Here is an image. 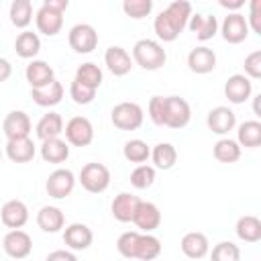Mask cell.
Returning a JSON list of instances; mask_svg holds the SVG:
<instances>
[{"label":"cell","instance_id":"7dc6e473","mask_svg":"<svg viewBox=\"0 0 261 261\" xmlns=\"http://www.w3.org/2000/svg\"><path fill=\"white\" fill-rule=\"evenodd\" d=\"M45 261H77V257L71 253V251H65V249H57V251H51L47 255Z\"/></svg>","mask_w":261,"mask_h":261},{"label":"cell","instance_id":"816d5d0a","mask_svg":"<svg viewBox=\"0 0 261 261\" xmlns=\"http://www.w3.org/2000/svg\"><path fill=\"white\" fill-rule=\"evenodd\" d=\"M0 161H2V149H0Z\"/></svg>","mask_w":261,"mask_h":261},{"label":"cell","instance_id":"7c38bea8","mask_svg":"<svg viewBox=\"0 0 261 261\" xmlns=\"http://www.w3.org/2000/svg\"><path fill=\"white\" fill-rule=\"evenodd\" d=\"M206 124L214 135H228L237 126V114L228 106H216L208 112Z\"/></svg>","mask_w":261,"mask_h":261},{"label":"cell","instance_id":"d4e9b609","mask_svg":"<svg viewBox=\"0 0 261 261\" xmlns=\"http://www.w3.org/2000/svg\"><path fill=\"white\" fill-rule=\"evenodd\" d=\"M37 224L43 232H59L65 226V216L57 206H43L37 212Z\"/></svg>","mask_w":261,"mask_h":261},{"label":"cell","instance_id":"44dd1931","mask_svg":"<svg viewBox=\"0 0 261 261\" xmlns=\"http://www.w3.org/2000/svg\"><path fill=\"white\" fill-rule=\"evenodd\" d=\"M24 75H27V82L31 84V90L33 88H43V86H47V84H51L55 80L53 67L43 59H33L27 65Z\"/></svg>","mask_w":261,"mask_h":261},{"label":"cell","instance_id":"83f0119b","mask_svg":"<svg viewBox=\"0 0 261 261\" xmlns=\"http://www.w3.org/2000/svg\"><path fill=\"white\" fill-rule=\"evenodd\" d=\"M234 232L245 243H257V241H261V220L253 214H245L237 220Z\"/></svg>","mask_w":261,"mask_h":261},{"label":"cell","instance_id":"7a4b0ae2","mask_svg":"<svg viewBox=\"0 0 261 261\" xmlns=\"http://www.w3.org/2000/svg\"><path fill=\"white\" fill-rule=\"evenodd\" d=\"M80 184L90 194H102L110 186V169L104 163H86L80 171Z\"/></svg>","mask_w":261,"mask_h":261},{"label":"cell","instance_id":"9a60e30c","mask_svg":"<svg viewBox=\"0 0 261 261\" xmlns=\"http://www.w3.org/2000/svg\"><path fill=\"white\" fill-rule=\"evenodd\" d=\"M104 63H106L108 71L112 75H116V77H122V75H126L133 69V57L128 55L126 49H122L118 45H112V47L106 49Z\"/></svg>","mask_w":261,"mask_h":261},{"label":"cell","instance_id":"b9f144b4","mask_svg":"<svg viewBox=\"0 0 261 261\" xmlns=\"http://www.w3.org/2000/svg\"><path fill=\"white\" fill-rule=\"evenodd\" d=\"M122 10H124L126 16L139 20V18H145L153 10V2L151 0H124Z\"/></svg>","mask_w":261,"mask_h":261},{"label":"cell","instance_id":"4dcf8cb0","mask_svg":"<svg viewBox=\"0 0 261 261\" xmlns=\"http://www.w3.org/2000/svg\"><path fill=\"white\" fill-rule=\"evenodd\" d=\"M14 49H16V55L22 57V59H33L39 51H41V39L37 33L33 31H22L16 41H14Z\"/></svg>","mask_w":261,"mask_h":261},{"label":"cell","instance_id":"4fadbf2b","mask_svg":"<svg viewBox=\"0 0 261 261\" xmlns=\"http://www.w3.org/2000/svg\"><path fill=\"white\" fill-rule=\"evenodd\" d=\"M133 222L141 232H153L161 224V212L153 202L141 200L137 206V212L133 216Z\"/></svg>","mask_w":261,"mask_h":261},{"label":"cell","instance_id":"ffe728a7","mask_svg":"<svg viewBox=\"0 0 261 261\" xmlns=\"http://www.w3.org/2000/svg\"><path fill=\"white\" fill-rule=\"evenodd\" d=\"M181 253L190 259H202L208 255L210 251V243H208V237L204 232H198V230H192V232H186L181 237Z\"/></svg>","mask_w":261,"mask_h":261},{"label":"cell","instance_id":"bcb514c9","mask_svg":"<svg viewBox=\"0 0 261 261\" xmlns=\"http://www.w3.org/2000/svg\"><path fill=\"white\" fill-rule=\"evenodd\" d=\"M249 29H253L257 35H261V0H253L251 2V14L247 20Z\"/></svg>","mask_w":261,"mask_h":261},{"label":"cell","instance_id":"8fae6325","mask_svg":"<svg viewBox=\"0 0 261 261\" xmlns=\"http://www.w3.org/2000/svg\"><path fill=\"white\" fill-rule=\"evenodd\" d=\"M0 222L10 230L22 228L29 222V208L22 200H8L0 208Z\"/></svg>","mask_w":261,"mask_h":261},{"label":"cell","instance_id":"f546056e","mask_svg":"<svg viewBox=\"0 0 261 261\" xmlns=\"http://www.w3.org/2000/svg\"><path fill=\"white\" fill-rule=\"evenodd\" d=\"M153 31H155V35H157L163 43L175 41V39L179 37V33H181V29L173 22V18H171L165 10H161V12L155 16V20H153Z\"/></svg>","mask_w":261,"mask_h":261},{"label":"cell","instance_id":"ee69618b","mask_svg":"<svg viewBox=\"0 0 261 261\" xmlns=\"http://www.w3.org/2000/svg\"><path fill=\"white\" fill-rule=\"evenodd\" d=\"M147 112H149V118L153 124L157 126H163V120H165V98L163 96H153L147 104Z\"/></svg>","mask_w":261,"mask_h":261},{"label":"cell","instance_id":"60d3db41","mask_svg":"<svg viewBox=\"0 0 261 261\" xmlns=\"http://www.w3.org/2000/svg\"><path fill=\"white\" fill-rule=\"evenodd\" d=\"M210 261H241V249L230 241H220L210 253Z\"/></svg>","mask_w":261,"mask_h":261},{"label":"cell","instance_id":"8992f818","mask_svg":"<svg viewBox=\"0 0 261 261\" xmlns=\"http://www.w3.org/2000/svg\"><path fill=\"white\" fill-rule=\"evenodd\" d=\"M192 118L190 104L179 96H165V120L163 124L169 128H184Z\"/></svg>","mask_w":261,"mask_h":261},{"label":"cell","instance_id":"8d00e7d4","mask_svg":"<svg viewBox=\"0 0 261 261\" xmlns=\"http://www.w3.org/2000/svg\"><path fill=\"white\" fill-rule=\"evenodd\" d=\"M33 20V4L31 0H14L10 4V22L16 29H27Z\"/></svg>","mask_w":261,"mask_h":261},{"label":"cell","instance_id":"5bb4252c","mask_svg":"<svg viewBox=\"0 0 261 261\" xmlns=\"http://www.w3.org/2000/svg\"><path fill=\"white\" fill-rule=\"evenodd\" d=\"M94 241L92 228L84 222H71L69 226H65L63 230V243L71 249V251H86Z\"/></svg>","mask_w":261,"mask_h":261},{"label":"cell","instance_id":"ba28073f","mask_svg":"<svg viewBox=\"0 0 261 261\" xmlns=\"http://www.w3.org/2000/svg\"><path fill=\"white\" fill-rule=\"evenodd\" d=\"M2 249L8 257L12 259H24L31 255L33 251V239L29 232H24L22 228L16 230H8L2 239Z\"/></svg>","mask_w":261,"mask_h":261},{"label":"cell","instance_id":"ab89813d","mask_svg":"<svg viewBox=\"0 0 261 261\" xmlns=\"http://www.w3.org/2000/svg\"><path fill=\"white\" fill-rule=\"evenodd\" d=\"M155 181V167L153 165H137L130 173V186L137 190H147Z\"/></svg>","mask_w":261,"mask_h":261},{"label":"cell","instance_id":"484cf974","mask_svg":"<svg viewBox=\"0 0 261 261\" xmlns=\"http://www.w3.org/2000/svg\"><path fill=\"white\" fill-rule=\"evenodd\" d=\"M63 118L59 112H47L41 116V120L37 122L35 126V133L41 141H47V139H55L63 133Z\"/></svg>","mask_w":261,"mask_h":261},{"label":"cell","instance_id":"f1b7e54d","mask_svg":"<svg viewBox=\"0 0 261 261\" xmlns=\"http://www.w3.org/2000/svg\"><path fill=\"white\" fill-rule=\"evenodd\" d=\"M237 143L247 149H255L261 145V122L259 120H245L239 124Z\"/></svg>","mask_w":261,"mask_h":261},{"label":"cell","instance_id":"1f68e13d","mask_svg":"<svg viewBox=\"0 0 261 261\" xmlns=\"http://www.w3.org/2000/svg\"><path fill=\"white\" fill-rule=\"evenodd\" d=\"M212 153L220 163H234L241 159V145L234 139H218L212 147Z\"/></svg>","mask_w":261,"mask_h":261},{"label":"cell","instance_id":"836d02e7","mask_svg":"<svg viewBox=\"0 0 261 261\" xmlns=\"http://www.w3.org/2000/svg\"><path fill=\"white\" fill-rule=\"evenodd\" d=\"M73 80H77L80 84H84V86H88V88L98 90V88L102 86V82H104V73H102V69H100L96 63L88 61V63H82V65L75 69V77H73Z\"/></svg>","mask_w":261,"mask_h":261},{"label":"cell","instance_id":"f907efd6","mask_svg":"<svg viewBox=\"0 0 261 261\" xmlns=\"http://www.w3.org/2000/svg\"><path fill=\"white\" fill-rule=\"evenodd\" d=\"M218 4H220L222 8H226V10H239L245 2H243V0H220Z\"/></svg>","mask_w":261,"mask_h":261},{"label":"cell","instance_id":"cb8c5ba5","mask_svg":"<svg viewBox=\"0 0 261 261\" xmlns=\"http://www.w3.org/2000/svg\"><path fill=\"white\" fill-rule=\"evenodd\" d=\"M31 98H33V102L37 106H43V108L55 106L63 98V86H61V82L53 80L51 84H47L43 88H33L31 90Z\"/></svg>","mask_w":261,"mask_h":261},{"label":"cell","instance_id":"3957f363","mask_svg":"<svg viewBox=\"0 0 261 261\" xmlns=\"http://www.w3.org/2000/svg\"><path fill=\"white\" fill-rule=\"evenodd\" d=\"M112 124L120 130H137L143 124V108L137 102H118L110 112Z\"/></svg>","mask_w":261,"mask_h":261},{"label":"cell","instance_id":"2e32d148","mask_svg":"<svg viewBox=\"0 0 261 261\" xmlns=\"http://www.w3.org/2000/svg\"><path fill=\"white\" fill-rule=\"evenodd\" d=\"M253 94V84L245 73H234L224 84V96L232 104H243Z\"/></svg>","mask_w":261,"mask_h":261},{"label":"cell","instance_id":"e0dca14e","mask_svg":"<svg viewBox=\"0 0 261 261\" xmlns=\"http://www.w3.org/2000/svg\"><path fill=\"white\" fill-rule=\"evenodd\" d=\"M139 202H141L139 196H135L130 192H120L114 196V200L110 204V212L118 222H133Z\"/></svg>","mask_w":261,"mask_h":261},{"label":"cell","instance_id":"74e56055","mask_svg":"<svg viewBox=\"0 0 261 261\" xmlns=\"http://www.w3.org/2000/svg\"><path fill=\"white\" fill-rule=\"evenodd\" d=\"M139 239L141 232L139 230H126L118 237L116 241V249L124 259H137V249H139Z\"/></svg>","mask_w":261,"mask_h":261},{"label":"cell","instance_id":"f6af8a7d","mask_svg":"<svg viewBox=\"0 0 261 261\" xmlns=\"http://www.w3.org/2000/svg\"><path fill=\"white\" fill-rule=\"evenodd\" d=\"M245 75L249 80L261 77V51H253L245 57Z\"/></svg>","mask_w":261,"mask_h":261},{"label":"cell","instance_id":"4316f807","mask_svg":"<svg viewBox=\"0 0 261 261\" xmlns=\"http://www.w3.org/2000/svg\"><path fill=\"white\" fill-rule=\"evenodd\" d=\"M41 157L47 163H63L69 157V145L67 141L55 137V139H47L41 143Z\"/></svg>","mask_w":261,"mask_h":261},{"label":"cell","instance_id":"f35d334b","mask_svg":"<svg viewBox=\"0 0 261 261\" xmlns=\"http://www.w3.org/2000/svg\"><path fill=\"white\" fill-rule=\"evenodd\" d=\"M165 12H167V14L173 18V22L184 31V29L188 27L190 16H192V4L186 2V0H173V2L167 4Z\"/></svg>","mask_w":261,"mask_h":261},{"label":"cell","instance_id":"681fc988","mask_svg":"<svg viewBox=\"0 0 261 261\" xmlns=\"http://www.w3.org/2000/svg\"><path fill=\"white\" fill-rule=\"evenodd\" d=\"M45 6H49V8H53V10H57V12H65L67 10V6H69V2L67 0H45L43 2Z\"/></svg>","mask_w":261,"mask_h":261},{"label":"cell","instance_id":"9c48e42d","mask_svg":"<svg viewBox=\"0 0 261 261\" xmlns=\"http://www.w3.org/2000/svg\"><path fill=\"white\" fill-rule=\"evenodd\" d=\"M220 33L222 39L230 45H239L249 37V24L247 18L241 12H228L220 24Z\"/></svg>","mask_w":261,"mask_h":261},{"label":"cell","instance_id":"30bf717a","mask_svg":"<svg viewBox=\"0 0 261 261\" xmlns=\"http://www.w3.org/2000/svg\"><path fill=\"white\" fill-rule=\"evenodd\" d=\"M31 128H33L31 118L22 110H10L6 114V118H4V122H2V130H4L8 141H12V139H27L31 135Z\"/></svg>","mask_w":261,"mask_h":261},{"label":"cell","instance_id":"e575fe53","mask_svg":"<svg viewBox=\"0 0 261 261\" xmlns=\"http://www.w3.org/2000/svg\"><path fill=\"white\" fill-rule=\"evenodd\" d=\"M122 155H124L126 161L137 163V165H143L151 157V147L145 141H141V139H130V141L124 143Z\"/></svg>","mask_w":261,"mask_h":261},{"label":"cell","instance_id":"d590c367","mask_svg":"<svg viewBox=\"0 0 261 261\" xmlns=\"http://www.w3.org/2000/svg\"><path fill=\"white\" fill-rule=\"evenodd\" d=\"M161 255V241L151 234V232H141L139 239V249H137V259L141 261H153Z\"/></svg>","mask_w":261,"mask_h":261},{"label":"cell","instance_id":"7bdbcfd3","mask_svg":"<svg viewBox=\"0 0 261 261\" xmlns=\"http://www.w3.org/2000/svg\"><path fill=\"white\" fill-rule=\"evenodd\" d=\"M69 96H71V100L75 102V104H90L92 100H94V96H96V90L94 88H88V86H84V84H80L77 80H73L71 82V86H69Z\"/></svg>","mask_w":261,"mask_h":261},{"label":"cell","instance_id":"277c9868","mask_svg":"<svg viewBox=\"0 0 261 261\" xmlns=\"http://www.w3.org/2000/svg\"><path fill=\"white\" fill-rule=\"evenodd\" d=\"M67 43L69 47L75 51V53H92L96 47H98V33L92 24L88 22H77L69 29V35H67Z\"/></svg>","mask_w":261,"mask_h":261},{"label":"cell","instance_id":"52a82bcc","mask_svg":"<svg viewBox=\"0 0 261 261\" xmlns=\"http://www.w3.org/2000/svg\"><path fill=\"white\" fill-rule=\"evenodd\" d=\"M75 188V175L71 169H65V167H59L55 171L49 173L47 177V184H45V190L51 198L55 200H63L67 198Z\"/></svg>","mask_w":261,"mask_h":261},{"label":"cell","instance_id":"603a6c76","mask_svg":"<svg viewBox=\"0 0 261 261\" xmlns=\"http://www.w3.org/2000/svg\"><path fill=\"white\" fill-rule=\"evenodd\" d=\"M35 153H37V147L31 137L6 141V157L12 163H29V161H33Z\"/></svg>","mask_w":261,"mask_h":261},{"label":"cell","instance_id":"c3c4849f","mask_svg":"<svg viewBox=\"0 0 261 261\" xmlns=\"http://www.w3.org/2000/svg\"><path fill=\"white\" fill-rule=\"evenodd\" d=\"M10 75H12V65H10V61L4 59V57H0V82H6Z\"/></svg>","mask_w":261,"mask_h":261},{"label":"cell","instance_id":"d6986e66","mask_svg":"<svg viewBox=\"0 0 261 261\" xmlns=\"http://www.w3.org/2000/svg\"><path fill=\"white\" fill-rule=\"evenodd\" d=\"M35 22H37L39 33H43L47 37H55L63 29V14L43 4L35 14Z\"/></svg>","mask_w":261,"mask_h":261},{"label":"cell","instance_id":"5b68a950","mask_svg":"<svg viewBox=\"0 0 261 261\" xmlns=\"http://www.w3.org/2000/svg\"><path fill=\"white\" fill-rule=\"evenodd\" d=\"M67 145L73 147H88L94 141V126L86 116H73L63 126Z\"/></svg>","mask_w":261,"mask_h":261},{"label":"cell","instance_id":"d6a6232c","mask_svg":"<svg viewBox=\"0 0 261 261\" xmlns=\"http://www.w3.org/2000/svg\"><path fill=\"white\" fill-rule=\"evenodd\" d=\"M151 159L157 169H171L177 161V149L171 143H157L151 149Z\"/></svg>","mask_w":261,"mask_h":261},{"label":"cell","instance_id":"6da1fadb","mask_svg":"<svg viewBox=\"0 0 261 261\" xmlns=\"http://www.w3.org/2000/svg\"><path fill=\"white\" fill-rule=\"evenodd\" d=\"M133 61L147 69V71H155V69H161L167 61V53L163 49V45L159 41H153V39H139L135 45H133Z\"/></svg>","mask_w":261,"mask_h":261},{"label":"cell","instance_id":"ac0fdd59","mask_svg":"<svg viewBox=\"0 0 261 261\" xmlns=\"http://www.w3.org/2000/svg\"><path fill=\"white\" fill-rule=\"evenodd\" d=\"M188 67L190 71L194 73H210L214 67H216V53L210 49V47H194L190 53H188Z\"/></svg>","mask_w":261,"mask_h":261},{"label":"cell","instance_id":"7402d4cb","mask_svg":"<svg viewBox=\"0 0 261 261\" xmlns=\"http://www.w3.org/2000/svg\"><path fill=\"white\" fill-rule=\"evenodd\" d=\"M188 27L196 35V39H200V41H210L218 33V20H216L214 14H200V12H196V14L190 16Z\"/></svg>","mask_w":261,"mask_h":261}]
</instances>
